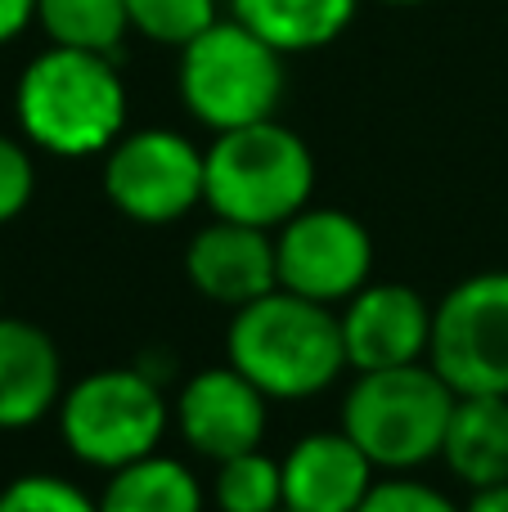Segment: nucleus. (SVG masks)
Masks as SVG:
<instances>
[{"mask_svg":"<svg viewBox=\"0 0 508 512\" xmlns=\"http://www.w3.org/2000/svg\"><path fill=\"white\" fill-rule=\"evenodd\" d=\"M36 23L45 27L50 45L113 54L131 27V14L126 0H36Z\"/></svg>","mask_w":508,"mask_h":512,"instance_id":"18","label":"nucleus"},{"mask_svg":"<svg viewBox=\"0 0 508 512\" xmlns=\"http://www.w3.org/2000/svg\"><path fill=\"white\" fill-rule=\"evenodd\" d=\"M131 27L158 45H189L216 23V0H126Z\"/></svg>","mask_w":508,"mask_h":512,"instance_id":"20","label":"nucleus"},{"mask_svg":"<svg viewBox=\"0 0 508 512\" xmlns=\"http://www.w3.org/2000/svg\"><path fill=\"white\" fill-rule=\"evenodd\" d=\"M383 5H423V0H383Z\"/></svg>","mask_w":508,"mask_h":512,"instance_id":"26","label":"nucleus"},{"mask_svg":"<svg viewBox=\"0 0 508 512\" xmlns=\"http://www.w3.org/2000/svg\"><path fill=\"white\" fill-rule=\"evenodd\" d=\"M279 512H288V508H279Z\"/></svg>","mask_w":508,"mask_h":512,"instance_id":"27","label":"nucleus"},{"mask_svg":"<svg viewBox=\"0 0 508 512\" xmlns=\"http://www.w3.org/2000/svg\"><path fill=\"white\" fill-rule=\"evenodd\" d=\"M27 23H36V0H0V45L23 36Z\"/></svg>","mask_w":508,"mask_h":512,"instance_id":"24","label":"nucleus"},{"mask_svg":"<svg viewBox=\"0 0 508 512\" xmlns=\"http://www.w3.org/2000/svg\"><path fill=\"white\" fill-rule=\"evenodd\" d=\"M14 117L27 140L54 158L108 153L126 126L122 72L99 50L50 45L18 77Z\"/></svg>","mask_w":508,"mask_h":512,"instance_id":"1","label":"nucleus"},{"mask_svg":"<svg viewBox=\"0 0 508 512\" xmlns=\"http://www.w3.org/2000/svg\"><path fill=\"white\" fill-rule=\"evenodd\" d=\"M203 149L167 126L131 131L108 149L104 194L140 225H171L203 203Z\"/></svg>","mask_w":508,"mask_h":512,"instance_id":"8","label":"nucleus"},{"mask_svg":"<svg viewBox=\"0 0 508 512\" xmlns=\"http://www.w3.org/2000/svg\"><path fill=\"white\" fill-rule=\"evenodd\" d=\"M342 346L347 369H401L419 364L432 346V306L405 283H365L351 301H342Z\"/></svg>","mask_w":508,"mask_h":512,"instance_id":"10","label":"nucleus"},{"mask_svg":"<svg viewBox=\"0 0 508 512\" xmlns=\"http://www.w3.org/2000/svg\"><path fill=\"white\" fill-rule=\"evenodd\" d=\"M167 418V400L144 369H95L59 400L63 445L104 472L158 450Z\"/></svg>","mask_w":508,"mask_h":512,"instance_id":"6","label":"nucleus"},{"mask_svg":"<svg viewBox=\"0 0 508 512\" xmlns=\"http://www.w3.org/2000/svg\"><path fill=\"white\" fill-rule=\"evenodd\" d=\"M216 508L221 512H279L284 508V468L257 450L216 463Z\"/></svg>","mask_w":508,"mask_h":512,"instance_id":"19","label":"nucleus"},{"mask_svg":"<svg viewBox=\"0 0 508 512\" xmlns=\"http://www.w3.org/2000/svg\"><path fill=\"white\" fill-rule=\"evenodd\" d=\"M428 360L455 396H508V270H482L437 301Z\"/></svg>","mask_w":508,"mask_h":512,"instance_id":"7","label":"nucleus"},{"mask_svg":"<svg viewBox=\"0 0 508 512\" xmlns=\"http://www.w3.org/2000/svg\"><path fill=\"white\" fill-rule=\"evenodd\" d=\"M180 99L212 131H234L275 117L284 99V54L239 18H216L180 45Z\"/></svg>","mask_w":508,"mask_h":512,"instance_id":"5","label":"nucleus"},{"mask_svg":"<svg viewBox=\"0 0 508 512\" xmlns=\"http://www.w3.org/2000/svg\"><path fill=\"white\" fill-rule=\"evenodd\" d=\"M0 512H99V499L81 495L72 481L32 472L0 490Z\"/></svg>","mask_w":508,"mask_h":512,"instance_id":"21","label":"nucleus"},{"mask_svg":"<svg viewBox=\"0 0 508 512\" xmlns=\"http://www.w3.org/2000/svg\"><path fill=\"white\" fill-rule=\"evenodd\" d=\"M230 9L279 54H306L347 32L360 0H230Z\"/></svg>","mask_w":508,"mask_h":512,"instance_id":"16","label":"nucleus"},{"mask_svg":"<svg viewBox=\"0 0 508 512\" xmlns=\"http://www.w3.org/2000/svg\"><path fill=\"white\" fill-rule=\"evenodd\" d=\"M464 512H508V481H500V486H477L468 495Z\"/></svg>","mask_w":508,"mask_h":512,"instance_id":"25","label":"nucleus"},{"mask_svg":"<svg viewBox=\"0 0 508 512\" xmlns=\"http://www.w3.org/2000/svg\"><path fill=\"white\" fill-rule=\"evenodd\" d=\"M441 459L473 490L508 481V396H459Z\"/></svg>","mask_w":508,"mask_h":512,"instance_id":"15","label":"nucleus"},{"mask_svg":"<svg viewBox=\"0 0 508 512\" xmlns=\"http://www.w3.org/2000/svg\"><path fill=\"white\" fill-rule=\"evenodd\" d=\"M185 274L207 301L216 306H248L279 288V261H275V234L257 225L221 221L198 230L185 248Z\"/></svg>","mask_w":508,"mask_h":512,"instance_id":"12","label":"nucleus"},{"mask_svg":"<svg viewBox=\"0 0 508 512\" xmlns=\"http://www.w3.org/2000/svg\"><path fill=\"white\" fill-rule=\"evenodd\" d=\"M288 512H356L374 490V463L347 432H311L279 459Z\"/></svg>","mask_w":508,"mask_h":512,"instance_id":"13","label":"nucleus"},{"mask_svg":"<svg viewBox=\"0 0 508 512\" xmlns=\"http://www.w3.org/2000/svg\"><path fill=\"white\" fill-rule=\"evenodd\" d=\"M0 297H5V292H0Z\"/></svg>","mask_w":508,"mask_h":512,"instance_id":"28","label":"nucleus"},{"mask_svg":"<svg viewBox=\"0 0 508 512\" xmlns=\"http://www.w3.org/2000/svg\"><path fill=\"white\" fill-rule=\"evenodd\" d=\"M279 288L311 297L320 306L351 301L374 270V239L351 212L338 207H302L275 230Z\"/></svg>","mask_w":508,"mask_h":512,"instance_id":"9","label":"nucleus"},{"mask_svg":"<svg viewBox=\"0 0 508 512\" xmlns=\"http://www.w3.org/2000/svg\"><path fill=\"white\" fill-rule=\"evenodd\" d=\"M356 512H464V508H455L441 490L423 486V481L392 477V481H374V490Z\"/></svg>","mask_w":508,"mask_h":512,"instance_id":"22","label":"nucleus"},{"mask_svg":"<svg viewBox=\"0 0 508 512\" xmlns=\"http://www.w3.org/2000/svg\"><path fill=\"white\" fill-rule=\"evenodd\" d=\"M63 400V364L50 333L0 315V432L32 427Z\"/></svg>","mask_w":508,"mask_h":512,"instance_id":"14","label":"nucleus"},{"mask_svg":"<svg viewBox=\"0 0 508 512\" xmlns=\"http://www.w3.org/2000/svg\"><path fill=\"white\" fill-rule=\"evenodd\" d=\"M266 391L248 382L234 364L203 369L180 387L176 423L194 454L221 463L230 454L257 450L266 436Z\"/></svg>","mask_w":508,"mask_h":512,"instance_id":"11","label":"nucleus"},{"mask_svg":"<svg viewBox=\"0 0 508 512\" xmlns=\"http://www.w3.org/2000/svg\"><path fill=\"white\" fill-rule=\"evenodd\" d=\"M99 512H203V486L171 454H144L108 477Z\"/></svg>","mask_w":508,"mask_h":512,"instance_id":"17","label":"nucleus"},{"mask_svg":"<svg viewBox=\"0 0 508 512\" xmlns=\"http://www.w3.org/2000/svg\"><path fill=\"white\" fill-rule=\"evenodd\" d=\"M455 387L432 364L374 369L351 382L342 400V432L383 472H410L437 459L455 414Z\"/></svg>","mask_w":508,"mask_h":512,"instance_id":"4","label":"nucleus"},{"mask_svg":"<svg viewBox=\"0 0 508 512\" xmlns=\"http://www.w3.org/2000/svg\"><path fill=\"white\" fill-rule=\"evenodd\" d=\"M36 194V167L32 153L23 149L18 140L0 135V225L14 221Z\"/></svg>","mask_w":508,"mask_h":512,"instance_id":"23","label":"nucleus"},{"mask_svg":"<svg viewBox=\"0 0 508 512\" xmlns=\"http://www.w3.org/2000/svg\"><path fill=\"white\" fill-rule=\"evenodd\" d=\"M203 203L221 221L279 230L315 194V158L306 140L275 117L234 131H216L212 149L203 153Z\"/></svg>","mask_w":508,"mask_h":512,"instance_id":"3","label":"nucleus"},{"mask_svg":"<svg viewBox=\"0 0 508 512\" xmlns=\"http://www.w3.org/2000/svg\"><path fill=\"white\" fill-rule=\"evenodd\" d=\"M225 351L234 369L257 382L270 400L320 396L347 369L342 319L329 306L288 288H275L234 310Z\"/></svg>","mask_w":508,"mask_h":512,"instance_id":"2","label":"nucleus"}]
</instances>
